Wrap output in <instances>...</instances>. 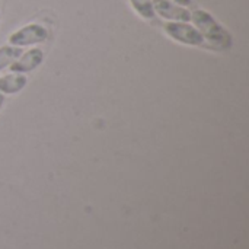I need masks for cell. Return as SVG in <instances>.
<instances>
[{"mask_svg":"<svg viewBox=\"0 0 249 249\" xmlns=\"http://www.w3.org/2000/svg\"><path fill=\"white\" fill-rule=\"evenodd\" d=\"M3 104H4V95L0 92V108H1V105H3Z\"/></svg>","mask_w":249,"mask_h":249,"instance_id":"30bf717a","label":"cell"},{"mask_svg":"<svg viewBox=\"0 0 249 249\" xmlns=\"http://www.w3.org/2000/svg\"><path fill=\"white\" fill-rule=\"evenodd\" d=\"M48 38V31L39 23H29L9 36V42L15 47H25L44 42Z\"/></svg>","mask_w":249,"mask_h":249,"instance_id":"3957f363","label":"cell"},{"mask_svg":"<svg viewBox=\"0 0 249 249\" xmlns=\"http://www.w3.org/2000/svg\"><path fill=\"white\" fill-rule=\"evenodd\" d=\"M165 32L175 41L182 42L185 45H203L204 38L201 32L188 25L187 22H168L165 25Z\"/></svg>","mask_w":249,"mask_h":249,"instance_id":"7a4b0ae2","label":"cell"},{"mask_svg":"<svg viewBox=\"0 0 249 249\" xmlns=\"http://www.w3.org/2000/svg\"><path fill=\"white\" fill-rule=\"evenodd\" d=\"M22 54L20 47H15V45H4L0 48V70L9 67L16 58H19V55Z\"/></svg>","mask_w":249,"mask_h":249,"instance_id":"52a82bcc","label":"cell"},{"mask_svg":"<svg viewBox=\"0 0 249 249\" xmlns=\"http://www.w3.org/2000/svg\"><path fill=\"white\" fill-rule=\"evenodd\" d=\"M130 3L142 18H144V19H153L155 18L152 0H130Z\"/></svg>","mask_w":249,"mask_h":249,"instance_id":"ba28073f","label":"cell"},{"mask_svg":"<svg viewBox=\"0 0 249 249\" xmlns=\"http://www.w3.org/2000/svg\"><path fill=\"white\" fill-rule=\"evenodd\" d=\"M191 20L201 32L203 38L220 50H228L232 45L231 34L206 10L197 9L191 13Z\"/></svg>","mask_w":249,"mask_h":249,"instance_id":"6da1fadb","label":"cell"},{"mask_svg":"<svg viewBox=\"0 0 249 249\" xmlns=\"http://www.w3.org/2000/svg\"><path fill=\"white\" fill-rule=\"evenodd\" d=\"M172 1H175V3H178L181 6H190L193 3V0H172Z\"/></svg>","mask_w":249,"mask_h":249,"instance_id":"9c48e42d","label":"cell"},{"mask_svg":"<svg viewBox=\"0 0 249 249\" xmlns=\"http://www.w3.org/2000/svg\"><path fill=\"white\" fill-rule=\"evenodd\" d=\"M153 10L159 16L174 20V22H188L191 20V12L181 7L179 4H174L169 0H152Z\"/></svg>","mask_w":249,"mask_h":249,"instance_id":"277c9868","label":"cell"},{"mask_svg":"<svg viewBox=\"0 0 249 249\" xmlns=\"http://www.w3.org/2000/svg\"><path fill=\"white\" fill-rule=\"evenodd\" d=\"M26 77L23 74L19 73H12V74H6L0 79V92L1 93H7V95H13L20 92L25 85H26Z\"/></svg>","mask_w":249,"mask_h":249,"instance_id":"8992f818","label":"cell"},{"mask_svg":"<svg viewBox=\"0 0 249 249\" xmlns=\"http://www.w3.org/2000/svg\"><path fill=\"white\" fill-rule=\"evenodd\" d=\"M20 58H16L12 64H10V70L13 73H29L32 70H35L44 58V53L39 48H32L28 53H25L23 55H19Z\"/></svg>","mask_w":249,"mask_h":249,"instance_id":"5b68a950","label":"cell"}]
</instances>
